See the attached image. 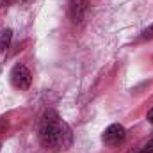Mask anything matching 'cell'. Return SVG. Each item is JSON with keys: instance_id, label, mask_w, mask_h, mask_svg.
I'll list each match as a JSON object with an SVG mask.
<instances>
[{"instance_id": "9", "label": "cell", "mask_w": 153, "mask_h": 153, "mask_svg": "<svg viewBox=\"0 0 153 153\" xmlns=\"http://www.w3.org/2000/svg\"><path fill=\"white\" fill-rule=\"evenodd\" d=\"M7 2H9V0H0V7H4V5H5Z\"/></svg>"}, {"instance_id": "7", "label": "cell", "mask_w": 153, "mask_h": 153, "mask_svg": "<svg viewBox=\"0 0 153 153\" xmlns=\"http://www.w3.org/2000/svg\"><path fill=\"white\" fill-rule=\"evenodd\" d=\"M153 38V23L143 32V39H152Z\"/></svg>"}, {"instance_id": "2", "label": "cell", "mask_w": 153, "mask_h": 153, "mask_svg": "<svg viewBox=\"0 0 153 153\" xmlns=\"http://www.w3.org/2000/svg\"><path fill=\"white\" fill-rule=\"evenodd\" d=\"M11 82H13V85H14L16 89L27 91V89L30 87V84H32V75H30L29 68L23 66V64H16V66L11 70Z\"/></svg>"}, {"instance_id": "6", "label": "cell", "mask_w": 153, "mask_h": 153, "mask_svg": "<svg viewBox=\"0 0 153 153\" xmlns=\"http://www.w3.org/2000/svg\"><path fill=\"white\" fill-rule=\"evenodd\" d=\"M139 153H153V139L152 141H148V143L141 148V152Z\"/></svg>"}, {"instance_id": "1", "label": "cell", "mask_w": 153, "mask_h": 153, "mask_svg": "<svg viewBox=\"0 0 153 153\" xmlns=\"http://www.w3.org/2000/svg\"><path fill=\"white\" fill-rule=\"evenodd\" d=\"M38 137L43 148L46 150H66L71 141V128L66 121H62L55 111H46L38 128Z\"/></svg>"}, {"instance_id": "3", "label": "cell", "mask_w": 153, "mask_h": 153, "mask_svg": "<svg viewBox=\"0 0 153 153\" xmlns=\"http://www.w3.org/2000/svg\"><path fill=\"white\" fill-rule=\"evenodd\" d=\"M125 126L123 125H111V126H107L105 128V132H103V135H102V141L107 144V146H117L119 143H123L125 141Z\"/></svg>"}, {"instance_id": "4", "label": "cell", "mask_w": 153, "mask_h": 153, "mask_svg": "<svg viewBox=\"0 0 153 153\" xmlns=\"http://www.w3.org/2000/svg\"><path fill=\"white\" fill-rule=\"evenodd\" d=\"M89 0H68V14L73 23H80L87 14Z\"/></svg>"}, {"instance_id": "8", "label": "cell", "mask_w": 153, "mask_h": 153, "mask_svg": "<svg viewBox=\"0 0 153 153\" xmlns=\"http://www.w3.org/2000/svg\"><path fill=\"white\" fill-rule=\"evenodd\" d=\"M148 121H150V123H153V109L148 112Z\"/></svg>"}, {"instance_id": "10", "label": "cell", "mask_w": 153, "mask_h": 153, "mask_svg": "<svg viewBox=\"0 0 153 153\" xmlns=\"http://www.w3.org/2000/svg\"><path fill=\"white\" fill-rule=\"evenodd\" d=\"M0 128H2V119H0Z\"/></svg>"}, {"instance_id": "5", "label": "cell", "mask_w": 153, "mask_h": 153, "mask_svg": "<svg viewBox=\"0 0 153 153\" xmlns=\"http://www.w3.org/2000/svg\"><path fill=\"white\" fill-rule=\"evenodd\" d=\"M11 38H13V32H11V29H5L2 34H0V57L7 52V48H9V43H11Z\"/></svg>"}]
</instances>
